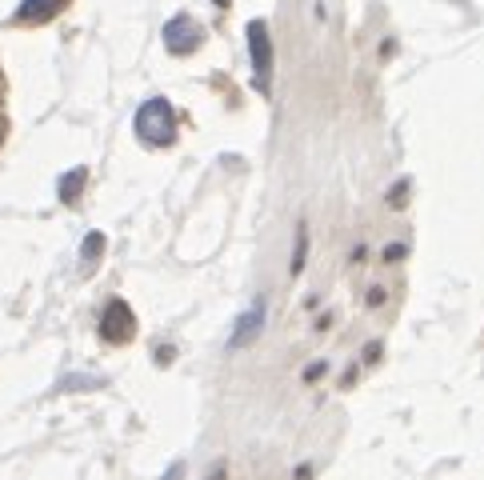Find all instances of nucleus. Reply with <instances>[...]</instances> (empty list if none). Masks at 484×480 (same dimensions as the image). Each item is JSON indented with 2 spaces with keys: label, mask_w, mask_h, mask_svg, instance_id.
<instances>
[{
  "label": "nucleus",
  "mask_w": 484,
  "mask_h": 480,
  "mask_svg": "<svg viewBox=\"0 0 484 480\" xmlns=\"http://www.w3.org/2000/svg\"><path fill=\"white\" fill-rule=\"evenodd\" d=\"M84 168H73V172H65L60 176V200L65 204H76V196H81V188H84Z\"/></svg>",
  "instance_id": "obj_7"
},
{
  "label": "nucleus",
  "mask_w": 484,
  "mask_h": 480,
  "mask_svg": "<svg viewBox=\"0 0 484 480\" xmlns=\"http://www.w3.org/2000/svg\"><path fill=\"white\" fill-rule=\"evenodd\" d=\"M180 476H185V464H172V468H169V472H164V476H161V480H180Z\"/></svg>",
  "instance_id": "obj_11"
},
{
  "label": "nucleus",
  "mask_w": 484,
  "mask_h": 480,
  "mask_svg": "<svg viewBox=\"0 0 484 480\" xmlns=\"http://www.w3.org/2000/svg\"><path fill=\"white\" fill-rule=\"evenodd\" d=\"M249 48H252V72H257V80L265 84L268 68H273V44H268L265 20H252L249 24Z\"/></svg>",
  "instance_id": "obj_4"
},
{
  "label": "nucleus",
  "mask_w": 484,
  "mask_h": 480,
  "mask_svg": "<svg viewBox=\"0 0 484 480\" xmlns=\"http://www.w3.org/2000/svg\"><path fill=\"white\" fill-rule=\"evenodd\" d=\"M401 256H404V244H388V248H385V260H388V264H396Z\"/></svg>",
  "instance_id": "obj_10"
},
{
  "label": "nucleus",
  "mask_w": 484,
  "mask_h": 480,
  "mask_svg": "<svg viewBox=\"0 0 484 480\" xmlns=\"http://www.w3.org/2000/svg\"><path fill=\"white\" fill-rule=\"evenodd\" d=\"M100 252H105V236H100V232H89V236H84V248H81L84 264H92Z\"/></svg>",
  "instance_id": "obj_8"
},
{
  "label": "nucleus",
  "mask_w": 484,
  "mask_h": 480,
  "mask_svg": "<svg viewBox=\"0 0 484 480\" xmlns=\"http://www.w3.org/2000/svg\"><path fill=\"white\" fill-rule=\"evenodd\" d=\"M305 248H308V236H305V228H300L297 232V252H292V272L305 268Z\"/></svg>",
  "instance_id": "obj_9"
},
{
  "label": "nucleus",
  "mask_w": 484,
  "mask_h": 480,
  "mask_svg": "<svg viewBox=\"0 0 484 480\" xmlns=\"http://www.w3.org/2000/svg\"><path fill=\"white\" fill-rule=\"evenodd\" d=\"M164 44H169V52L177 56H188L196 44H201V28L193 24V16H177V20H169V28H164Z\"/></svg>",
  "instance_id": "obj_3"
},
{
  "label": "nucleus",
  "mask_w": 484,
  "mask_h": 480,
  "mask_svg": "<svg viewBox=\"0 0 484 480\" xmlns=\"http://www.w3.org/2000/svg\"><path fill=\"white\" fill-rule=\"evenodd\" d=\"M65 4H68V0H25V4L17 8V20H25V24L52 20V16H57Z\"/></svg>",
  "instance_id": "obj_6"
},
{
  "label": "nucleus",
  "mask_w": 484,
  "mask_h": 480,
  "mask_svg": "<svg viewBox=\"0 0 484 480\" xmlns=\"http://www.w3.org/2000/svg\"><path fill=\"white\" fill-rule=\"evenodd\" d=\"M0 140H4V120H0Z\"/></svg>",
  "instance_id": "obj_13"
},
{
  "label": "nucleus",
  "mask_w": 484,
  "mask_h": 480,
  "mask_svg": "<svg viewBox=\"0 0 484 480\" xmlns=\"http://www.w3.org/2000/svg\"><path fill=\"white\" fill-rule=\"evenodd\" d=\"M137 136L145 144H172V136H177V112H172V104L164 100V96H153V100L140 104L137 112Z\"/></svg>",
  "instance_id": "obj_1"
},
{
  "label": "nucleus",
  "mask_w": 484,
  "mask_h": 480,
  "mask_svg": "<svg viewBox=\"0 0 484 480\" xmlns=\"http://www.w3.org/2000/svg\"><path fill=\"white\" fill-rule=\"evenodd\" d=\"M217 4H228V0H217Z\"/></svg>",
  "instance_id": "obj_14"
},
{
  "label": "nucleus",
  "mask_w": 484,
  "mask_h": 480,
  "mask_svg": "<svg viewBox=\"0 0 484 480\" xmlns=\"http://www.w3.org/2000/svg\"><path fill=\"white\" fill-rule=\"evenodd\" d=\"M260 324H265V308H260V304H252L249 312H244L241 320H236V328H233V348H244V344H252L260 336Z\"/></svg>",
  "instance_id": "obj_5"
},
{
  "label": "nucleus",
  "mask_w": 484,
  "mask_h": 480,
  "mask_svg": "<svg viewBox=\"0 0 484 480\" xmlns=\"http://www.w3.org/2000/svg\"><path fill=\"white\" fill-rule=\"evenodd\" d=\"M100 336L108 344H129L137 336V316H132V308L124 300H108L105 316H100Z\"/></svg>",
  "instance_id": "obj_2"
},
{
  "label": "nucleus",
  "mask_w": 484,
  "mask_h": 480,
  "mask_svg": "<svg viewBox=\"0 0 484 480\" xmlns=\"http://www.w3.org/2000/svg\"><path fill=\"white\" fill-rule=\"evenodd\" d=\"M225 472H228V468H225V464H217V468H212V472H209V480H225Z\"/></svg>",
  "instance_id": "obj_12"
}]
</instances>
